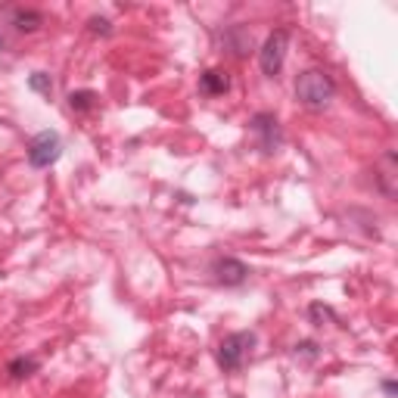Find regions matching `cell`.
<instances>
[{"label": "cell", "mask_w": 398, "mask_h": 398, "mask_svg": "<svg viewBox=\"0 0 398 398\" xmlns=\"http://www.w3.org/2000/svg\"><path fill=\"white\" fill-rule=\"evenodd\" d=\"M28 88L34 93H41V97H50L53 93V81H50L47 72H34V75H28Z\"/></svg>", "instance_id": "cell-13"}, {"label": "cell", "mask_w": 398, "mask_h": 398, "mask_svg": "<svg viewBox=\"0 0 398 398\" xmlns=\"http://www.w3.org/2000/svg\"><path fill=\"white\" fill-rule=\"evenodd\" d=\"M286 50H289V28H274V32L265 38L262 50H258V66H262V72L267 78L280 75L284 60H286Z\"/></svg>", "instance_id": "cell-3"}, {"label": "cell", "mask_w": 398, "mask_h": 398, "mask_svg": "<svg viewBox=\"0 0 398 398\" xmlns=\"http://www.w3.org/2000/svg\"><path fill=\"white\" fill-rule=\"evenodd\" d=\"M88 28L93 34H110L112 32V22L110 19H103V16H93V19H88Z\"/></svg>", "instance_id": "cell-14"}, {"label": "cell", "mask_w": 398, "mask_h": 398, "mask_svg": "<svg viewBox=\"0 0 398 398\" xmlns=\"http://www.w3.org/2000/svg\"><path fill=\"white\" fill-rule=\"evenodd\" d=\"M383 392H386L389 398H395V395H398V386H395L392 380H386V383H383Z\"/></svg>", "instance_id": "cell-16"}, {"label": "cell", "mask_w": 398, "mask_h": 398, "mask_svg": "<svg viewBox=\"0 0 398 398\" xmlns=\"http://www.w3.org/2000/svg\"><path fill=\"white\" fill-rule=\"evenodd\" d=\"M212 274H215V280L224 284V286H240V284H246V277H249V267H246L240 258L224 256L212 265Z\"/></svg>", "instance_id": "cell-6"}, {"label": "cell", "mask_w": 398, "mask_h": 398, "mask_svg": "<svg viewBox=\"0 0 398 398\" xmlns=\"http://www.w3.org/2000/svg\"><path fill=\"white\" fill-rule=\"evenodd\" d=\"M333 93H336V81L324 69H305L296 78V100L311 112L327 110Z\"/></svg>", "instance_id": "cell-1"}, {"label": "cell", "mask_w": 398, "mask_h": 398, "mask_svg": "<svg viewBox=\"0 0 398 398\" xmlns=\"http://www.w3.org/2000/svg\"><path fill=\"white\" fill-rule=\"evenodd\" d=\"M308 321L314 324V327H324V324H336V314H333L330 305L314 302V305H308Z\"/></svg>", "instance_id": "cell-12"}, {"label": "cell", "mask_w": 398, "mask_h": 398, "mask_svg": "<svg viewBox=\"0 0 398 398\" xmlns=\"http://www.w3.org/2000/svg\"><path fill=\"white\" fill-rule=\"evenodd\" d=\"M62 156V137L56 131H41L28 140V165L32 168H50Z\"/></svg>", "instance_id": "cell-4"}, {"label": "cell", "mask_w": 398, "mask_h": 398, "mask_svg": "<svg viewBox=\"0 0 398 398\" xmlns=\"http://www.w3.org/2000/svg\"><path fill=\"white\" fill-rule=\"evenodd\" d=\"M252 349H256V333L252 330L230 333V336H224L221 345H218V367L224 373L240 371V367L246 364V358L252 354Z\"/></svg>", "instance_id": "cell-2"}, {"label": "cell", "mask_w": 398, "mask_h": 398, "mask_svg": "<svg viewBox=\"0 0 398 398\" xmlns=\"http://www.w3.org/2000/svg\"><path fill=\"white\" fill-rule=\"evenodd\" d=\"M97 106V93L93 91H72L69 93V110L72 112H88Z\"/></svg>", "instance_id": "cell-11"}, {"label": "cell", "mask_w": 398, "mask_h": 398, "mask_svg": "<svg viewBox=\"0 0 398 398\" xmlns=\"http://www.w3.org/2000/svg\"><path fill=\"white\" fill-rule=\"evenodd\" d=\"M317 354H321V352H317V343H311V339H308V343H299V345H296V358H308V361H314Z\"/></svg>", "instance_id": "cell-15"}, {"label": "cell", "mask_w": 398, "mask_h": 398, "mask_svg": "<svg viewBox=\"0 0 398 398\" xmlns=\"http://www.w3.org/2000/svg\"><path fill=\"white\" fill-rule=\"evenodd\" d=\"M38 367H41V361L34 358V354H22V358H13L10 364H6V373L13 376V380H25V376H32V373H38Z\"/></svg>", "instance_id": "cell-10"}, {"label": "cell", "mask_w": 398, "mask_h": 398, "mask_svg": "<svg viewBox=\"0 0 398 398\" xmlns=\"http://www.w3.org/2000/svg\"><path fill=\"white\" fill-rule=\"evenodd\" d=\"M10 22L16 32H38L44 25V13L41 10H32V6H16L10 13Z\"/></svg>", "instance_id": "cell-9"}, {"label": "cell", "mask_w": 398, "mask_h": 398, "mask_svg": "<svg viewBox=\"0 0 398 398\" xmlns=\"http://www.w3.org/2000/svg\"><path fill=\"white\" fill-rule=\"evenodd\" d=\"M199 91L206 93V97H221V93L230 91V75L221 69H206L199 75Z\"/></svg>", "instance_id": "cell-8"}, {"label": "cell", "mask_w": 398, "mask_h": 398, "mask_svg": "<svg viewBox=\"0 0 398 398\" xmlns=\"http://www.w3.org/2000/svg\"><path fill=\"white\" fill-rule=\"evenodd\" d=\"M221 47L234 56H246L252 50V32L246 25H227L221 32Z\"/></svg>", "instance_id": "cell-7"}, {"label": "cell", "mask_w": 398, "mask_h": 398, "mask_svg": "<svg viewBox=\"0 0 398 398\" xmlns=\"http://www.w3.org/2000/svg\"><path fill=\"white\" fill-rule=\"evenodd\" d=\"M249 131L258 137V147H262V153H277L280 147H284V128H280V121L274 119L271 112H258L252 115L249 121Z\"/></svg>", "instance_id": "cell-5"}]
</instances>
